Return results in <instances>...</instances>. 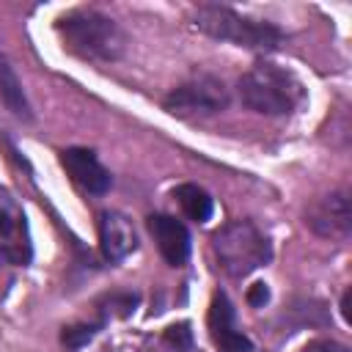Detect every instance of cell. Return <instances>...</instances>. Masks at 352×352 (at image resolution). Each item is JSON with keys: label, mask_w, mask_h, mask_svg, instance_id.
Listing matches in <instances>:
<instances>
[{"label": "cell", "mask_w": 352, "mask_h": 352, "mask_svg": "<svg viewBox=\"0 0 352 352\" xmlns=\"http://www.w3.org/2000/svg\"><path fill=\"white\" fill-rule=\"evenodd\" d=\"M55 30L72 55L91 60V63L118 60L126 47V36L116 25V19L94 8H77V11L58 16Z\"/></svg>", "instance_id": "1"}, {"label": "cell", "mask_w": 352, "mask_h": 352, "mask_svg": "<svg viewBox=\"0 0 352 352\" xmlns=\"http://www.w3.org/2000/svg\"><path fill=\"white\" fill-rule=\"evenodd\" d=\"M239 102L261 116H289L300 99H302V85L297 77L272 63V60H256L236 82Z\"/></svg>", "instance_id": "2"}, {"label": "cell", "mask_w": 352, "mask_h": 352, "mask_svg": "<svg viewBox=\"0 0 352 352\" xmlns=\"http://www.w3.org/2000/svg\"><path fill=\"white\" fill-rule=\"evenodd\" d=\"M192 25L217 41H228V44H236L245 50L270 52V50H278L283 41V30L278 25H272L267 19L245 16L220 3H201L192 11Z\"/></svg>", "instance_id": "3"}, {"label": "cell", "mask_w": 352, "mask_h": 352, "mask_svg": "<svg viewBox=\"0 0 352 352\" xmlns=\"http://www.w3.org/2000/svg\"><path fill=\"white\" fill-rule=\"evenodd\" d=\"M212 253L226 275L245 278L272 258V245L253 220H231L212 234Z\"/></svg>", "instance_id": "4"}, {"label": "cell", "mask_w": 352, "mask_h": 352, "mask_svg": "<svg viewBox=\"0 0 352 352\" xmlns=\"http://www.w3.org/2000/svg\"><path fill=\"white\" fill-rule=\"evenodd\" d=\"M165 110L187 118V116H212L228 107V88L217 74L209 72H195L184 82H179L168 96H165Z\"/></svg>", "instance_id": "5"}, {"label": "cell", "mask_w": 352, "mask_h": 352, "mask_svg": "<svg viewBox=\"0 0 352 352\" xmlns=\"http://www.w3.org/2000/svg\"><path fill=\"white\" fill-rule=\"evenodd\" d=\"M305 226L324 239H346L352 231V201L349 192L333 190L314 198L305 209Z\"/></svg>", "instance_id": "6"}, {"label": "cell", "mask_w": 352, "mask_h": 352, "mask_svg": "<svg viewBox=\"0 0 352 352\" xmlns=\"http://www.w3.org/2000/svg\"><path fill=\"white\" fill-rule=\"evenodd\" d=\"M234 319H236V314H234V305H231L228 294L214 292L212 305H209V316H206L212 344L220 352H253V341L242 330H236Z\"/></svg>", "instance_id": "7"}, {"label": "cell", "mask_w": 352, "mask_h": 352, "mask_svg": "<svg viewBox=\"0 0 352 352\" xmlns=\"http://www.w3.org/2000/svg\"><path fill=\"white\" fill-rule=\"evenodd\" d=\"M60 165L72 176V182L77 187H82L85 192H91V195H104L113 184L110 170L99 162L96 151H91V148H80V146L63 148L60 151Z\"/></svg>", "instance_id": "8"}, {"label": "cell", "mask_w": 352, "mask_h": 352, "mask_svg": "<svg viewBox=\"0 0 352 352\" xmlns=\"http://www.w3.org/2000/svg\"><path fill=\"white\" fill-rule=\"evenodd\" d=\"M148 231L170 267H182L190 258V231L182 220L170 214H148Z\"/></svg>", "instance_id": "9"}, {"label": "cell", "mask_w": 352, "mask_h": 352, "mask_svg": "<svg viewBox=\"0 0 352 352\" xmlns=\"http://www.w3.org/2000/svg\"><path fill=\"white\" fill-rule=\"evenodd\" d=\"M99 248L110 264H118L129 253H135L138 234L121 212H102L99 214Z\"/></svg>", "instance_id": "10"}, {"label": "cell", "mask_w": 352, "mask_h": 352, "mask_svg": "<svg viewBox=\"0 0 352 352\" xmlns=\"http://www.w3.org/2000/svg\"><path fill=\"white\" fill-rule=\"evenodd\" d=\"M173 198L179 201L182 212H184L190 220H195V223H206V220L212 217V212H214L212 195H209L204 187H198V184H179V187L173 190Z\"/></svg>", "instance_id": "11"}, {"label": "cell", "mask_w": 352, "mask_h": 352, "mask_svg": "<svg viewBox=\"0 0 352 352\" xmlns=\"http://www.w3.org/2000/svg\"><path fill=\"white\" fill-rule=\"evenodd\" d=\"M0 99H3V104H6L16 118H25V121L33 118L30 104H28V96H25V91H22V82H19V77L14 74V69L8 66V60L0 66Z\"/></svg>", "instance_id": "12"}, {"label": "cell", "mask_w": 352, "mask_h": 352, "mask_svg": "<svg viewBox=\"0 0 352 352\" xmlns=\"http://www.w3.org/2000/svg\"><path fill=\"white\" fill-rule=\"evenodd\" d=\"M102 324H104V322H96V324H69V327H63L60 341H63L69 349H80L82 344H88V341L99 333Z\"/></svg>", "instance_id": "13"}, {"label": "cell", "mask_w": 352, "mask_h": 352, "mask_svg": "<svg viewBox=\"0 0 352 352\" xmlns=\"http://www.w3.org/2000/svg\"><path fill=\"white\" fill-rule=\"evenodd\" d=\"M165 341L173 344L176 349H190V344H192V330H190V324H187V322L170 324V327L165 330Z\"/></svg>", "instance_id": "14"}, {"label": "cell", "mask_w": 352, "mask_h": 352, "mask_svg": "<svg viewBox=\"0 0 352 352\" xmlns=\"http://www.w3.org/2000/svg\"><path fill=\"white\" fill-rule=\"evenodd\" d=\"M267 300H270V289H267V283H253L250 292H248V302H250L253 308H258V305H264Z\"/></svg>", "instance_id": "15"}, {"label": "cell", "mask_w": 352, "mask_h": 352, "mask_svg": "<svg viewBox=\"0 0 352 352\" xmlns=\"http://www.w3.org/2000/svg\"><path fill=\"white\" fill-rule=\"evenodd\" d=\"M302 352H349V349L341 346V344H336V341H311Z\"/></svg>", "instance_id": "16"}, {"label": "cell", "mask_w": 352, "mask_h": 352, "mask_svg": "<svg viewBox=\"0 0 352 352\" xmlns=\"http://www.w3.org/2000/svg\"><path fill=\"white\" fill-rule=\"evenodd\" d=\"M11 231H14V220L8 212L0 209V236H11Z\"/></svg>", "instance_id": "17"}, {"label": "cell", "mask_w": 352, "mask_h": 352, "mask_svg": "<svg viewBox=\"0 0 352 352\" xmlns=\"http://www.w3.org/2000/svg\"><path fill=\"white\" fill-rule=\"evenodd\" d=\"M16 256H14V250H8V248H0V267H6L8 261H14Z\"/></svg>", "instance_id": "18"}, {"label": "cell", "mask_w": 352, "mask_h": 352, "mask_svg": "<svg viewBox=\"0 0 352 352\" xmlns=\"http://www.w3.org/2000/svg\"><path fill=\"white\" fill-rule=\"evenodd\" d=\"M3 63H6V58H3V52H0V66H3Z\"/></svg>", "instance_id": "19"}]
</instances>
